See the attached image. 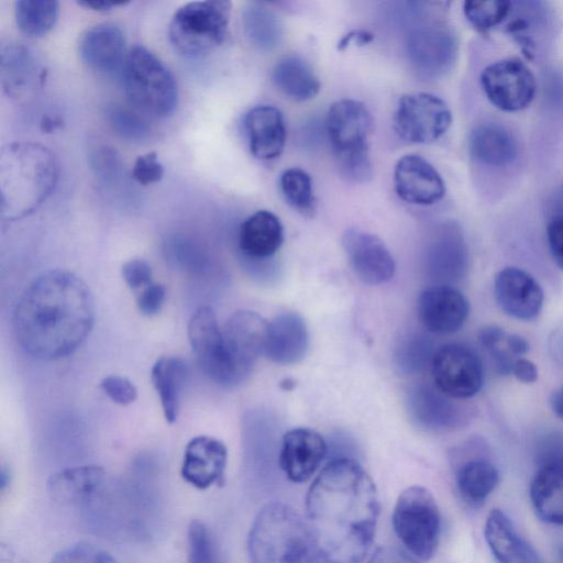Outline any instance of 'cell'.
Segmentation results:
<instances>
[{"instance_id":"43","label":"cell","mask_w":563,"mask_h":563,"mask_svg":"<svg viewBox=\"0 0 563 563\" xmlns=\"http://www.w3.org/2000/svg\"><path fill=\"white\" fill-rule=\"evenodd\" d=\"M100 387L102 391L115 404L126 406L137 397V389L126 377L120 375L106 376Z\"/></svg>"},{"instance_id":"24","label":"cell","mask_w":563,"mask_h":563,"mask_svg":"<svg viewBox=\"0 0 563 563\" xmlns=\"http://www.w3.org/2000/svg\"><path fill=\"white\" fill-rule=\"evenodd\" d=\"M453 398L428 384H417L407 391L406 402L410 418L430 431L456 428L462 413Z\"/></svg>"},{"instance_id":"4","label":"cell","mask_w":563,"mask_h":563,"mask_svg":"<svg viewBox=\"0 0 563 563\" xmlns=\"http://www.w3.org/2000/svg\"><path fill=\"white\" fill-rule=\"evenodd\" d=\"M247 552L251 563H323L307 521L280 501L268 503L257 512Z\"/></svg>"},{"instance_id":"3","label":"cell","mask_w":563,"mask_h":563,"mask_svg":"<svg viewBox=\"0 0 563 563\" xmlns=\"http://www.w3.org/2000/svg\"><path fill=\"white\" fill-rule=\"evenodd\" d=\"M58 165L49 150L35 143H15L1 152V217L13 221L34 212L52 194Z\"/></svg>"},{"instance_id":"42","label":"cell","mask_w":563,"mask_h":563,"mask_svg":"<svg viewBox=\"0 0 563 563\" xmlns=\"http://www.w3.org/2000/svg\"><path fill=\"white\" fill-rule=\"evenodd\" d=\"M109 120L113 130L126 139H142L148 131L147 125L139 115L125 109L113 108L109 112Z\"/></svg>"},{"instance_id":"53","label":"cell","mask_w":563,"mask_h":563,"mask_svg":"<svg viewBox=\"0 0 563 563\" xmlns=\"http://www.w3.org/2000/svg\"><path fill=\"white\" fill-rule=\"evenodd\" d=\"M550 405L553 412L563 419V394L561 390H556L551 395Z\"/></svg>"},{"instance_id":"5","label":"cell","mask_w":563,"mask_h":563,"mask_svg":"<svg viewBox=\"0 0 563 563\" xmlns=\"http://www.w3.org/2000/svg\"><path fill=\"white\" fill-rule=\"evenodd\" d=\"M325 130L340 174L353 183H367L373 176L368 152L373 118L367 107L354 99L333 102Z\"/></svg>"},{"instance_id":"51","label":"cell","mask_w":563,"mask_h":563,"mask_svg":"<svg viewBox=\"0 0 563 563\" xmlns=\"http://www.w3.org/2000/svg\"><path fill=\"white\" fill-rule=\"evenodd\" d=\"M506 343L515 357H521L529 350L527 340L518 334H507Z\"/></svg>"},{"instance_id":"12","label":"cell","mask_w":563,"mask_h":563,"mask_svg":"<svg viewBox=\"0 0 563 563\" xmlns=\"http://www.w3.org/2000/svg\"><path fill=\"white\" fill-rule=\"evenodd\" d=\"M434 386L453 399L475 396L484 385L479 356L462 343H449L435 351L431 362Z\"/></svg>"},{"instance_id":"31","label":"cell","mask_w":563,"mask_h":563,"mask_svg":"<svg viewBox=\"0 0 563 563\" xmlns=\"http://www.w3.org/2000/svg\"><path fill=\"white\" fill-rule=\"evenodd\" d=\"M470 154L476 162L500 167L515 161L518 146L514 135L503 125L483 123L475 126L468 136Z\"/></svg>"},{"instance_id":"22","label":"cell","mask_w":563,"mask_h":563,"mask_svg":"<svg viewBox=\"0 0 563 563\" xmlns=\"http://www.w3.org/2000/svg\"><path fill=\"white\" fill-rule=\"evenodd\" d=\"M227 462L228 450L222 441L197 435L185 448L180 474L191 486L207 489L223 483Z\"/></svg>"},{"instance_id":"17","label":"cell","mask_w":563,"mask_h":563,"mask_svg":"<svg viewBox=\"0 0 563 563\" xmlns=\"http://www.w3.org/2000/svg\"><path fill=\"white\" fill-rule=\"evenodd\" d=\"M110 479L101 466H73L54 473L47 481L46 489L56 504L84 511Z\"/></svg>"},{"instance_id":"50","label":"cell","mask_w":563,"mask_h":563,"mask_svg":"<svg viewBox=\"0 0 563 563\" xmlns=\"http://www.w3.org/2000/svg\"><path fill=\"white\" fill-rule=\"evenodd\" d=\"M374 38L373 34L364 30H353L345 34L338 43V49L343 51L351 44L364 45Z\"/></svg>"},{"instance_id":"9","label":"cell","mask_w":563,"mask_h":563,"mask_svg":"<svg viewBox=\"0 0 563 563\" xmlns=\"http://www.w3.org/2000/svg\"><path fill=\"white\" fill-rule=\"evenodd\" d=\"M452 123L444 100L429 92L404 95L394 115V130L407 143L427 144L440 139Z\"/></svg>"},{"instance_id":"35","label":"cell","mask_w":563,"mask_h":563,"mask_svg":"<svg viewBox=\"0 0 563 563\" xmlns=\"http://www.w3.org/2000/svg\"><path fill=\"white\" fill-rule=\"evenodd\" d=\"M58 2L54 0H19L14 16L19 30L27 36H42L55 25Z\"/></svg>"},{"instance_id":"18","label":"cell","mask_w":563,"mask_h":563,"mask_svg":"<svg viewBox=\"0 0 563 563\" xmlns=\"http://www.w3.org/2000/svg\"><path fill=\"white\" fill-rule=\"evenodd\" d=\"M494 296L499 308L518 320H532L539 316L544 301L540 284L528 272L505 267L494 279Z\"/></svg>"},{"instance_id":"13","label":"cell","mask_w":563,"mask_h":563,"mask_svg":"<svg viewBox=\"0 0 563 563\" xmlns=\"http://www.w3.org/2000/svg\"><path fill=\"white\" fill-rule=\"evenodd\" d=\"M481 86L489 102L505 112L526 109L534 98L536 78L519 58L489 64L481 74Z\"/></svg>"},{"instance_id":"46","label":"cell","mask_w":563,"mask_h":563,"mask_svg":"<svg viewBox=\"0 0 563 563\" xmlns=\"http://www.w3.org/2000/svg\"><path fill=\"white\" fill-rule=\"evenodd\" d=\"M165 298V286L152 282L139 292L136 298V306L142 314L151 317L157 314L161 311Z\"/></svg>"},{"instance_id":"6","label":"cell","mask_w":563,"mask_h":563,"mask_svg":"<svg viewBox=\"0 0 563 563\" xmlns=\"http://www.w3.org/2000/svg\"><path fill=\"white\" fill-rule=\"evenodd\" d=\"M123 87L130 103L144 114L163 118L178 101L175 77L164 63L144 46H133L125 56Z\"/></svg>"},{"instance_id":"47","label":"cell","mask_w":563,"mask_h":563,"mask_svg":"<svg viewBox=\"0 0 563 563\" xmlns=\"http://www.w3.org/2000/svg\"><path fill=\"white\" fill-rule=\"evenodd\" d=\"M547 240L553 261L563 271V216H552L549 220Z\"/></svg>"},{"instance_id":"21","label":"cell","mask_w":563,"mask_h":563,"mask_svg":"<svg viewBox=\"0 0 563 563\" xmlns=\"http://www.w3.org/2000/svg\"><path fill=\"white\" fill-rule=\"evenodd\" d=\"M467 265L466 245L460 230L452 224L440 227L424 252V268L435 285H451L462 278Z\"/></svg>"},{"instance_id":"40","label":"cell","mask_w":563,"mask_h":563,"mask_svg":"<svg viewBox=\"0 0 563 563\" xmlns=\"http://www.w3.org/2000/svg\"><path fill=\"white\" fill-rule=\"evenodd\" d=\"M188 563H221L216 539L209 527L192 520L187 532Z\"/></svg>"},{"instance_id":"38","label":"cell","mask_w":563,"mask_h":563,"mask_svg":"<svg viewBox=\"0 0 563 563\" xmlns=\"http://www.w3.org/2000/svg\"><path fill=\"white\" fill-rule=\"evenodd\" d=\"M2 85L9 92L23 89L34 73L30 53L22 46H10L2 51Z\"/></svg>"},{"instance_id":"8","label":"cell","mask_w":563,"mask_h":563,"mask_svg":"<svg viewBox=\"0 0 563 563\" xmlns=\"http://www.w3.org/2000/svg\"><path fill=\"white\" fill-rule=\"evenodd\" d=\"M393 528L406 551L420 561L437 552L442 530V517L435 498L423 486L404 489L391 515Z\"/></svg>"},{"instance_id":"26","label":"cell","mask_w":563,"mask_h":563,"mask_svg":"<svg viewBox=\"0 0 563 563\" xmlns=\"http://www.w3.org/2000/svg\"><path fill=\"white\" fill-rule=\"evenodd\" d=\"M308 346V329L298 313L283 312L268 322L264 354L272 362L296 364L306 356Z\"/></svg>"},{"instance_id":"15","label":"cell","mask_w":563,"mask_h":563,"mask_svg":"<svg viewBox=\"0 0 563 563\" xmlns=\"http://www.w3.org/2000/svg\"><path fill=\"white\" fill-rule=\"evenodd\" d=\"M342 246L354 275L364 284L376 286L393 278L395 261L376 235L347 229L342 235Z\"/></svg>"},{"instance_id":"7","label":"cell","mask_w":563,"mask_h":563,"mask_svg":"<svg viewBox=\"0 0 563 563\" xmlns=\"http://www.w3.org/2000/svg\"><path fill=\"white\" fill-rule=\"evenodd\" d=\"M231 2L190 1L180 5L168 24L175 51L188 58L202 57L223 43L228 33Z\"/></svg>"},{"instance_id":"54","label":"cell","mask_w":563,"mask_h":563,"mask_svg":"<svg viewBox=\"0 0 563 563\" xmlns=\"http://www.w3.org/2000/svg\"><path fill=\"white\" fill-rule=\"evenodd\" d=\"M10 483V473H9V470L5 468L4 466L1 467V472H0V487H1V490H4L5 487L9 485Z\"/></svg>"},{"instance_id":"28","label":"cell","mask_w":563,"mask_h":563,"mask_svg":"<svg viewBox=\"0 0 563 563\" xmlns=\"http://www.w3.org/2000/svg\"><path fill=\"white\" fill-rule=\"evenodd\" d=\"M529 496L542 521L563 525V464H540L530 483Z\"/></svg>"},{"instance_id":"33","label":"cell","mask_w":563,"mask_h":563,"mask_svg":"<svg viewBox=\"0 0 563 563\" xmlns=\"http://www.w3.org/2000/svg\"><path fill=\"white\" fill-rule=\"evenodd\" d=\"M187 373L186 362L178 356H162L152 367L151 380L168 423H174L178 417L179 397Z\"/></svg>"},{"instance_id":"48","label":"cell","mask_w":563,"mask_h":563,"mask_svg":"<svg viewBox=\"0 0 563 563\" xmlns=\"http://www.w3.org/2000/svg\"><path fill=\"white\" fill-rule=\"evenodd\" d=\"M368 563H420L407 551L396 547H380L371 556Z\"/></svg>"},{"instance_id":"23","label":"cell","mask_w":563,"mask_h":563,"mask_svg":"<svg viewBox=\"0 0 563 563\" xmlns=\"http://www.w3.org/2000/svg\"><path fill=\"white\" fill-rule=\"evenodd\" d=\"M484 538L496 563H543L538 551L501 509L488 512Z\"/></svg>"},{"instance_id":"55","label":"cell","mask_w":563,"mask_h":563,"mask_svg":"<svg viewBox=\"0 0 563 563\" xmlns=\"http://www.w3.org/2000/svg\"><path fill=\"white\" fill-rule=\"evenodd\" d=\"M559 558L560 562L563 563V544H561L559 548Z\"/></svg>"},{"instance_id":"39","label":"cell","mask_w":563,"mask_h":563,"mask_svg":"<svg viewBox=\"0 0 563 563\" xmlns=\"http://www.w3.org/2000/svg\"><path fill=\"white\" fill-rule=\"evenodd\" d=\"M512 2L505 0L465 1L463 12L472 26L487 32L500 24L511 12Z\"/></svg>"},{"instance_id":"29","label":"cell","mask_w":563,"mask_h":563,"mask_svg":"<svg viewBox=\"0 0 563 563\" xmlns=\"http://www.w3.org/2000/svg\"><path fill=\"white\" fill-rule=\"evenodd\" d=\"M284 242V228L276 214L258 210L246 218L239 231V246L252 258L273 256Z\"/></svg>"},{"instance_id":"20","label":"cell","mask_w":563,"mask_h":563,"mask_svg":"<svg viewBox=\"0 0 563 563\" xmlns=\"http://www.w3.org/2000/svg\"><path fill=\"white\" fill-rule=\"evenodd\" d=\"M394 185L398 197L412 205H433L445 195L441 175L427 159L416 154H407L398 159Z\"/></svg>"},{"instance_id":"45","label":"cell","mask_w":563,"mask_h":563,"mask_svg":"<svg viewBox=\"0 0 563 563\" xmlns=\"http://www.w3.org/2000/svg\"><path fill=\"white\" fill-rule=\"evenodd\" d=\"M122 277L132 290L143 289L152 283V267L141 258L125 262L121 268Z\"/></svg>"},{"instance_id":"52","label":"cell","mask_w":563,"mask_h":563,"mask_svg":"<svg viewBox=\"0 0 563 563\" xmlns=\"http://www.w3.org/2000/svg\"><path fill=\"white\" fill-rule=\"evenodd\" d=\"M78 5L84 7L86 9L97 11V12H106L115 7L124 5L125 2H108V1H78Z\"/></svg>"},{"instance_id":"10","label":"cell","mask_w":563,"mask_h":563,"mask_svg":"<svg viewBox=\"0 0 563 563\" xmlns=\"http://www.w3.org/2000/svg\"><path fill=\"white\" fill-rule=\"evenodd\" d=\"M267 328L268 322L250 310L234 312L222 328L224 354L233 386L247 378L257 357L264 354Z\"/></svg>"},{"instance_id":"1","label":"cell","mask_w":563,"mask_h":563,"mask_svg":"<svg viewBox=\"0 0 563 563\" xmlns=\"http://www.w3.org/2000/svg\"><path fill=\"white\" fill-rule=\"evenodd\" d=\"M307 523L323 563H361L368 554L379 516L375 483L358 462L332 459L305 499Z\"/></svg>"},{"instance_id":"30","label":"cell","mask_w":563,"mask_h":563,"mask_svg":"<svg viewBox=\"0 0 563 563\" xmlns=\"http://www.w3.org/2000/svg\"><path fill=\"white\" fill-rule=\"evenodd\" d=\"M500 482L498 468L488 460L473 457L457 465L454 473L455 489L470 508H481Z\"/></svg>"},{"instance_id":"14","label":"cell","mask_w":563,"mask_h":563,"mask_svg":"<svg viewBox=\"0 0 563 563\" xmlns=\"http://www.w3.org/2000/svg\"><path fill=\"white\" fill-rule=\"evenodd\" d=\"M188 339L202 372L214 383L232 387L222 328L210 307H199L192 313L188 323Z\"/></svg>"},{"instance_id":"41","label":"cell","mask_w":563,"mask_h":563,"mask_svg":"<svg viewBox=\"0 0 563 563\" xmlns=\"http://www.w3.org/2000/svg\"><path fill=\"white\" fill-rule=\"evenodd\" d=\"M49 563H119L106 550L91 543L79 542L60 550Z\"/></svg>"},{"instance_id":"34","label":"cell","mask_w":563,"mask_h":563,"mask_svg":"<svg viewBox=\"0 0 563 563\" xmlns=\"http://www.w3.org/2000/svg\"><path fill=\"white\" fill-rule=\"evenodd\" d=\"M242 25L249 42L258 49L271 51L282 41V23L275 12L263 3L252 2L244 8Z\"/></svg>"},{"instance_id":"56","label":"cell","mask_w":563,"mask_h":563,"mask_svg":"<svg viewBox=\"0 0 563 563\" xmlns=\"http://www.w3.org/2000/svg\"><path fill=\"white\" fill-rule=\"evenodd\" d=\"M560 390H561V391H562V394H563V386H562V388H561Z\"/></svg>"},{"instance_id":"37","label":"cell","mask_w":563,"mask_h":563,"mask_svg":"<svg viewBox=\"0 0 563 563\" xmlns=\"http://www.w3.org/2000/svg\"><path fill=\"white\" fill-rule=\"evenodd\" d=\"M433 343L423 334H411L396 347L395 363L404 374H415L427 367L434 356Z\"/></svg>"},{"instance_id":"2","label":"cell","mask_w":563,"mask_h":563,"mask_svg":"<svg viewBox=\"0 0 563 563\" xmlns=\"http://www.w3.org/2000/svg\"><path fill=\"white\" fill-rule=\"evenodd\" d=\"M95 322L93 298L87 284L66 269L37 276L21 295L13 329L21 349L37 360L52 361L74 353Z\"/></svg>"},{"instance_id":"49","label":"cell","mask_w":563,"mask_h":563,"mask_svg":"<svg viewBox=\"0 0 563 563\" xmlns=\"http://www.w3.org/2000/svg\"><path fill=\"white\" fill-rule=\"evenodd\" d=\"M511 373L519 382L525 384H532L538 379V368L536 364L522 356L514 362Z\"/></svg>"},{"instance_id":"44","label":"cell","mask_w":563,"mask_h":563,"mask_svg":"<svg viewBox=\"0 0 563 563\" xmlns=\"http://www.w3.org/2000/svg\"><path fill=\"white\" fill-rule=\"evenodd\" d=\"M132 177L140 185L147 186L158 183L164 176V167L156 153L139 155L132 167Z\"/></svg>"},{"instance_id":"19","label":"cell","mask_w":563,"mask_h":563,"mask_svg":"<svg viewBox=\"0 0 563 563\" xmlns=\"http://www.w3.org/2000/svg\"><path fill=\"white\" fill-rule=\"evenodd\" d=\"M328 443L317 431L309 428H295L282 439L279 467L294 483L309 481L328 454Z\"/></svg>"},{"instance_id":"11","label":"cell","mask_w":563,"mask_h":563,"mask_svg":"<svg viewBox=\"0 0 563 563\" xmlns=\"http://www.w3.org/2000/svg\"><path fill=\"white\" fill-rule=\"evenodd\" d=\"M407 59L415 71L427 78L448 73L457 56V42L450 27L439 22H419L405 38Z\"/></svg>"},{"instance_id":"36","label":"cell","mask_w":563,"mask_h":563,"mask_svg":"<svg viewBox=\"0 0 563 563\" xmlns=\"http://www.w3.org/2000/svg\"><path fill=\"white\" fill-rule=\"evenodd\" d=\"M280 190L286 202L302 216L311 217L317 209V199L310 175L299 168L286 169L280 176Z\"/></svg>"},{"instance_id":"27","label":"cell","mask_w":563,"mask_h":563,"mask_svg":"<svg viewBox=\"0 0 563 563\" xmlns=\"http://www.w3.org/2000/svg\"><path fill=\"white\" fill-rule=\"evenodd\" d=\"M78 51L81 60L89 68L112 71L124 58L125 37L118 25L101 23L88 29L81 35Z\"/></svg>"},{"instance_id":"25","label":"cell","mask_w":563,"mask_h":563,"mask_svg":"<svg viewBox=\"0 0 563 563\" xmlns=\"http://www.w3.org/2000/svg\"><path fill=\"white\" fill-rule=\"evenodd\" d=\"M244 128L252 155L262 161H272L283 153L287 129L279 109L262 104L252 108L244 118Z\"/></svg>"},{"instance_id":"32","label":"cell","mask_w":563,"mask_h":563,"mask_svg":"<svg viewBox=\"0 0 563 563\" xmlns=\"http://www.w3.org/2000/svg\"><path fill=\"white\" fill-rule=\"evenodd\" d=\"M272 80L283 95L299 102L314 98L321 87L310 64L295 54L277 60L272 70Z\"/></svg>"},{"instance_id":"16","label":"cell","mask_w":563,"mask_h":563,"mask_svg":"<svg viewBox=\"0 0 563 563\" xmlns=\"http://www.w3.org/2000/svg\"><path fill=\"white\" fill-rule=\"evenodd\" d=\"M417 312L422 325L435 334H450L465 323L470 303L466 297L450 285H432L422 290L417 300Z\"/></svg>"}]
</instances>
